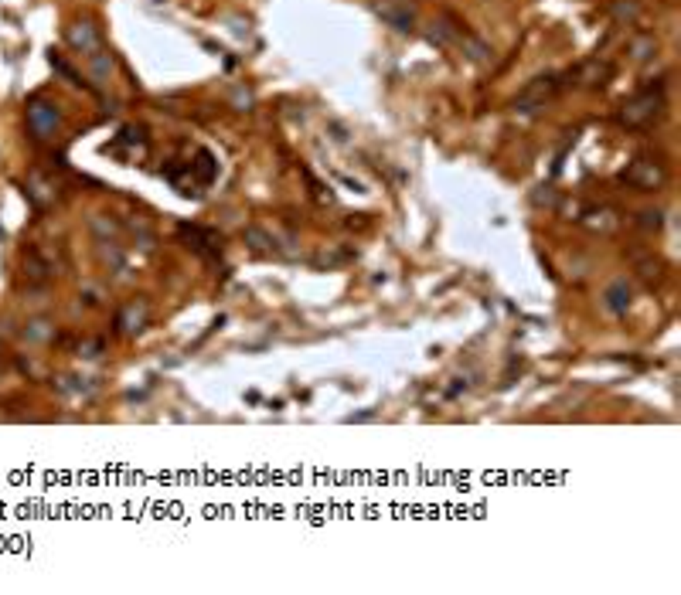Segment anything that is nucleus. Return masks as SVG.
I'll use <instances>...</instances> for the list:
<instances>
[{"label": "nucleus", "mask_w": 681, "mask_h": 595, "mask_svg": "<svg viewBox=\"0 0 681 595\" xmlns=\"http://www.w3.org/2000/svg\"><path fill=\"white\" fill-rule=\"evenodd\" d=\"M246 242H249L255 252H276V238L266 235L263 228H246Z\"/></svg>", "instance_id": "6e6552de"}, {"label": "nucleus", "mask_w": 681, "mask_h": 595, "mask_svg": "<svg viewBox=\"0 0 681 595\" xmlns=\"http://www.w3.org/2000/svg\"><path fill=\"white\" fill-rule=\"evenodd\" d=\"M375 11H378L382 18L389 20L392 27H399V31H412V24H416V14L409 11L406 4H392V0H382Z\"/></svg>", "instance_id": "423d86ee"}, {"label": "nucleus", "mask_w": 681, "mask_h": 595, "mask_svg": "<svg viewBox=\"0 0 681 595\" xmlns=\"http://www.w3.org/2000/svg\"><path fill=\"white\" fill-rule=\"evenodd\" d=\"M606 309L610 313H627L630 309V286L623 279H617L613 286L606 289Z\"/></svg>", "instance_id": "0eeeda50"}, {"label": "nucleus", "mask_w": 681, "mask_h": 595, "mask_svg": "<svg viewBox=\"0 0 681 595\" xmlns=\"http://www.w3.org/2000/svg\"><path fill=\"white\" fill-rule=\"evenodd\" d=\"M664 177H668L664 164L651 160V157H637V160L630 164V171L623 173V180H627L630 188H637V191H658L664 184Z\"/></svg>", "instance_id": "f03ea898"}, {"label": "nucleus", "mask_w": 681, "mask_h": 595, "mask_svg": "<svg viewBox=\"0 0 681 595\" xmlns=\"http://www.w3.org/2000/svg\"><path fill=\"white\" fill-rule=\"evenodd\" d=\"M28 123H31V130L38 136H48V133H55V126H59V113H55V106H48V102H31Z\"/></svg>", "instance_id": "20e7f679"}, {"label": "nucleus", "mask_w": 681, "mask_h": 595, "mask_svg": "<svg viewBox=\"0 0 681 595\" xmlns=\"http://www.w3.org/2000/svg\"><path fill=\"white\" fill-rule=\"evenodd\" d=\"M68 44L82 51V55H99V35L92 24H76V27H68Z\"/></svg>", "instance_id": "39448f33"}, {"label": "nucleus", "mask_w": 681, "mask_h": 595, "mask_svg": "<svg viewBox=\"0 0 681 595\" xmlns=\"http://www.w3.org/2000/svg\"><path fill=\"white\" fill-rule=\"evenodd\" d=\"M147 300H130L126 307L119 309V317H116V326H119V333H136V330H143V324H147Z\"/></svg>", "instance_id": "7ed1b4c3"}, {"label": "nucleus", "mask_w": 681, "mask_h": 595, "mask_svg": "<svg viewBox=\"0 0 681 595\" xmlns=\"http://www.w3.org/2000/svg\"><path fill=\"white\" fill-rule=\"evenodd\" d=\"M664 113V99L661 92L654 96L651 89H644L641 96H634L630 102H623L620 109V123L623 126H651L658 116Z\"/></svg>", "instance_id": "f257e3e1"}, {"label": "nucleus", "mask_w": 681, "mask_h": 595, "mask_svg": "<svg viewBox=\"0 0 681 595\" xmlns=\"http://www.w3.org/2000/svg\"><path fill=\"white\" fill-rule=\"evenodd\" d=\"M637 11H641V7H637L634 0H630V4H623V0H620V4H613V14H617V18L634 20V18H637Z\"/></svg>", "instance_id": "9b49d317"}, {"label": "nucleus", "mask_w": 681, "mask_h": 595, "mask_svg": "<svg viewBox=\"0 0 681 595\" xmlns=\"http://www.w3.org/2000/svg\"><path fill=\"white\" fill-rule=\"evenodd\" d=\"M641 225H644V228H661V211H644L641 214Z\"/></svg>", "instance_id": "f8f14e48"}, {"label": "nucleus", "mask_w": 681, "mask_h": 595, "mask_svg": "<svg viewBox=\"0 0 681 595\" xmlns=\"http://www.w3.org/2000/svg\"><path fill=\"white\" fill-rule=\"evenodd\" d=\"M661 262L658 259H644L641 262V279L647 283V286H654V283H661Z\"/></svg>", "instance_id": "1a4fd4ad"}, {"label": "nucleus", "mask_w": 681, "mask_h": 595, "mask_svg": "<svg viewBox=\"0 0 681 595\" xmlns=\"http://www.w3.org/2000/svg\"><path fill=\"white\" fill-rule=\"evenodd\" d=\"M654 48H658V44H654V38H647V35H644V38H634V41H630V51H634V58H637V61L651 58V55H654Z\"/></svg>", "instance_id": "9d476101"}]
</instances>
